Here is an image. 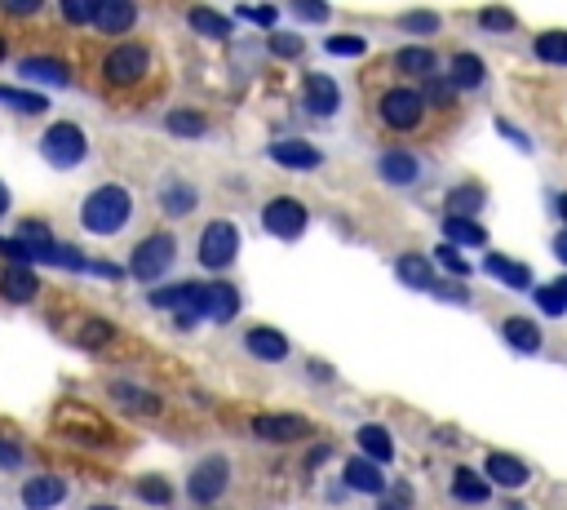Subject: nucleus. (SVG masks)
Returning <instances> with one entry per match:
<instances>
[{
    "label": "nucleus",
    "mask_w": 567,
    "mask_h": 510,
    "mask_svg": "<svg viewBox=\"0 0 567 510\" xmlns=\"http://www.w3.org/2000/svg\"><path fill=\"white\" fill-rule=\"evenodd\" d=\"M133 218V191L129 187H116V182H102L85 196L80 204V227L89 236H116L120 227Z\"/></svg>",
    "instance_id": "1"
},
{
    "label": "nucleus",
    "mask_w": 567,
    "mask_h": 510,
    "mask_svg": "<svg viewBox=\"0 0 567 510\" xmlns=\"http://www.w3.org/2000/svg\"><path fill=\"white\" fill-rule=\"evenodd\" d=\"M54 431L63 435V440H76L80 448H116V431H111L98 413H89V408H80V404L58 408V413H54Z\"/></svg>",
    "instance_id": "2"
},
{
    "label": "nucleus",
    "mask_w": 567,
    "mask_h": 510,
    "mask_svg": "<svg viewBox=\"0 0 567 510\" xmlns=\"http://www.w3.org/2000/svg\"><path fill=\"white\" fill-rule=\"evenodd\" d=\"M173 258H178V240H173L169 231H151V236L138 240V249L129 253V275L142 284H156L160 275L173 267Z\"/></svg>",
    "instance_id": "3"
},
{
    "label": "nucleus",
    "mask_w": 567,
    "mask_h": 510,
    "mask_svg": "<svg viewBox=\"0 0 567 510\" xmlns=\"http://www.w3.org/2000/svg\"><path fill=\"white\" fill-rule=\"evenodd\" d=\"M40 156H45L54 169H76L80 160L89 156V142H85V134H80V125L58 120V125H49L45 138H40Z\"/></svg>",
    "instance_id": "4"
},
{
    "label": "nucleus",
    "mask_w": 567,
    "mask_h": 510,
    "mask_svg": "<svg viewBox=\"0 0 567 510\" xmlns=\"http://www.w3.org/2000/svg\"><path fill=\"white\" fill-rule=\"evenodd\" d=\"M156 311H178V329H191L195 320H204V306H209V284H169V289L151 293Z\"/></svg>",
    "instance_id": "5"
},
{
    "label": "nucleus",
    "mask_w": 567,
    "mask_h": 510,
    "mask_svg": "<svg viewBox=\"0 0 567 510\" xmlns=\"http://www.w3.org/2000/svg\"><path fill=\"white\" fill-rule=\"evenodd\" d=\"M421 116H426V98H421V89L395 85V89L381 94V120H386L395 134H412V129L421 125Z\"/></svg>",
    "instance_id": "6"
},
{
    "label": "nucleus",
    "mask_w": 567,
    "mask_h": 510,
    "mask_svg": "<svg viewBox=\"0 0 567 510\" xmlns=\"http://www.w3.org/2000/svg\"><path fill=\"white\" fill-rule=\"evenodd\" d=\"M147 67H151L147 45H133V40H125V45H116L107 58H102V76H107V85H116V89L138 85V80L147 76Z\"/></svg>",
    "instance_id": "7"
},
{
    "label": "nucleus",
    "mask_w": 567,
    "mask_h": 510,
    "mask_svg": "<svg viewBox=\"0 0 567 510\" xmlns=\"http://www.w3.org/2000/svg\"><path fill=\"white\" fill-rule=\"evenodd\" d=\"M226 488H231V462H226V457H204V462H195V471L187 479V497L195 506H213Z\"/></svg>",
    "instance_id": "8"
},
{
    "label": "nucleus",
    "mask_w": 567,
    "mask_h": 510,
    "mask_svg": "<svg viewBox=\"0 0 567 510\" xmlns=\"http://www.w3.org/2000/svg\"><path fill=\"white\" fill-rule=\"evenodd\" d=\"M235 253H240V227L226 222V218L209 222L204 236H200V267L222 271V267H231V262H235Z\"/></svg>",
    "instance_id": "9"
},
{
    "label": "nucleus",
    "mask_w": 567,
    "mask_h": 510,
    "mask_svg": "<svg viewBox=\"0 0 567 510\" xmlns=\"http://www.w3.org/2000/svg\"><path fill=\"white\" fill-rule=\"evenodd\" d=\"M262 227L280 240H297L306 227H311V213L297 196H275L271 204L262 209Z\"/></svg>",
    "instance_id": "10"
},
{
    "label": "nucleus",
    "mask_w": 567,
    "mask_h": 510,
    "mask_svg": "<svg viewBox=\"0 0 567 510\" xmlns=\"http://www.w3.org/2000/svg\"><path fill=\"white\" fill-rule=\"evenodd\" d=\"M253 435H262L271 444H297L311 435V422L302 413H262L253 417Z\"/></svg>",
    "instance_id": "11"
},
{
    "label": "nucleus",
    "mask_w": 567,
    "mask_h": 510,
    "mask_svg": "<svg viewBox=\"0 0 567 510\" xmlns=\"http://www.w3.org/2000/svg\"><path fill=\"white\" fill-rule=\"evenodd\" d=\"M302 102L311 116H337V107H342V89H337L333 76H324V71H311V76L302 80Z\"/></svg>",
    "instance_id": "12"
},
{
    "label": "nucleus",
    "mask_w": 567,
    "mask_h": 510,
    "mask_svg": "<svg viewBox=\"0 0 567 510\" xmlns=\"http://www.w3.org/2000/svg\"><path fill=\"white\" fill-rule=\"evenodd\" d=\"M67 493H71V484L63 475H32L23 484V506L27 510H54V506L67 502Z\"/></svg>",
    "instance_id": "13"
},
{
    "label": "nucleus",
    "mask_w": 567,
    "mask_h": 510,
    "mask_svg": "<svg viewBox=\"0 0 567 510\" xmlns=\"http://www.w3.org/2000/svg\"><path fill=\"white\" fill-rule=\"evenodd\" d=\"M107 395H111V404H120L133 417H160L164 413L160 395L156 391H142V386H133V382H107Z\"/></svg>",
    "instance_id": "14"
},
{
    "label": "nucleus",
    "mask_w": 567,
    "mask_h": 510,
    "mask_svg": "<svg viewBox=\"0 0 567 510\" xmlns=\"http://www.w3.org/2000/svg\"><path fill=\"white\" fill-rule=\"evenodd\" d=\"M271 160H275V165H284V169H293V173H311V169L324 165L319 147H311V142H302V138L271 142Z\"/></svg>",
    "instance_id": "15"
},
{
    "label": "nucleus",
    "mask_w": 567,
    "mask_h": 510,
    "mask_svg": "<svg viewBox=\"0 0 567 510\" xmlns=\"http://www.w3.org/2000/svg\"><path fill=\"white\" fill-rule=\"evenodd\" d=\"M483 479L492 488H523L532 479V471H528V462H519L510 453H488L483 457Z\"/></svg>",
    "instance_id": "16"
},
{
    "label": "nucleus",
    "mask_w": 567,
    "mask_h": 510,
    "mask_svg": "<svg viewBox=\"0 0 567 510\" xmlns=\"http://www.w3.org/2000/svg\"><path fill=\"white\" fill-rule=\"evenodd\" d=\"M244 351L253 355V360H262V364H280V360H288V338L280 329H266V324H257V329H249L244 333Z\"/></svg>",
    "instance_id": "17"
},
{
    "label": "nucleus",
    "mask_w": 567,
    "mask_h": 510,
    "mask_svg": "<svg viewBox=\"0 0 567 510\" xmlns=\"http://www.w3.org/2000/svg\"><path fill=\"white\" fill-rule=\"evenodd\" d=\"M342 484L350 493H364V497H381L386 493V475H381L377 462H368V457H350L342 466Z\"/></svg>",
    "instance_id": "18"
},
{
    "label": "nucleus",
    "mask_w": 567,
    "mask_h": 510,
    "mask_svg": "<svg viewBox=\"0 0 567 510\" xmlns=\"http://www.w3.org/2000/svg\"><path fill=\"white\" fill-rule=\"evenodd\" d=\"M36 293H40V280L27 262H9V267L0 271V298L5 302L23 306V302H36Z\"/></svg>",
    "instance_id": "19"
},
{
    "label": "nucleus",
    "mask_w": 567,
    "mask_h": 510,
    "mask_svg": "<svg viewBox=\"0 0 567 510\" xmlns=\"http://www.w3.org/2000/svg\"><path fill=\"white\" fill-rule=\"evenodd\" d=\"M18 76L40 80V85H58V89H63L67 80H71V71H67L63 58H54V54H32V58H23V63H18Z\"/></svg>",
    "instance_id": "20"
},
{
    "label": "nucleus",
    "mask_w": 567,
    "mask_h": 510,
    "mask_svg": "<svg viewBox=\"0 0 567 510\" xmlns=\"http://www.w3.org/2000/svg\"><path fill=\"white\" fill-rule=\"evenodd\" d=\"M138 18V9L129 0H98V14H94V27L102 36H125Z\"/></svg>",
    "instance_id": "21"
},
{
    "label": "nucleus",
    "mask_w": 567,
    "mask_h": 510,
    "mask_svg": "<svg viewBox=\"0 0 567 510\" xmlns=\"http://www.w3.org/2000/svg\"><path fill=\"white\" fill-rule=\"evenodd\" d=\"M483 271L497 284H505V289H532L528 262H514V258H505V253H488V258H483Z\"/></svg>",
    "instance_id": "22"
},
{
    "label": "nucleus",
    "mask_w": 567,
    "mask_h": 510,
    "mask_svg": "<svg viewBox=\"0 0 567 510\" xmlns=\"http://www.w3.org/2000/svg\"><path fill=\"white\" fill-rule=\"evenodd\" d=\"M452 497H457L461 506H483L492 497V484L474 471V466H457V471H452Z\"/></svg>",
    "instance_id": "23"
},
{
    "label": "nucleus",
    "mask_w": 567,
    "mask_h": 510,
    "mask_svg": "<svg viewBox=\"0 0 567 510\" xmlns=\"http://www.w3.org/2000/svg\"><path fill=\"white\" fill-rule=\"evenodd\" d=\"M377 173L390 182V187H412V182L421 178V160L408 156V151H386V156H381V165H377Z\"/></svg>",
    "instance_id": "24"
},
{
    "label": "nucleus",
    "mask_w": 567,
    "mask_h": 510,
    "mask_svg": "<svg viewBox=\"0 0 567 510\" xmlns=\"http://www.w3.org/2000/svg\"><path fill=\"white\" fill-rule=\"evenodd\" d=\"M235 315H240V293H235L226 280H213V284H209V306H204V320L231 324Z\"/></svg>",
    "instance_id": "25"
},
{
    "label": "nucleus",
    "mask_w": 567,
    "mask_h": 510,
    "mask_svg": "<svg viewBox=\"0 0 567 510\" xmlns=\"http://www.w3.org/2000/svg\"><path fill=\"white\" fill-rule=\"evenodd\" d=\"M355 440H359V448H364L368 462H377V466H386L390 457H395V440H390V431H386V426H377V422L359 426Z\"/></svg>",
    "instance_id": "26"
},
{
    "label": "nucleus",
    "mask_w": 567,
    "mask_h": 510,
    "mask_svg": "<svg viewBox=\"0 0 567 510\" xmlns=\"http://www.w3.org/2000/svg\"><path fill=\"white\" fill-rule=\"evenodd\" d=\"M501 338L510 342L519 355H536V351H541V329H536L532 320H523V315H510V320L501 324Z\"/></svg>",
    "instance_id": "27"
},
{
    "label": "nucleus",
    "mask_w": 567,
    "mask_h": 510,
    "mask_svg": "<svg viewBox=\"0 0 567 510\" xmlns=\"http://www.w3.org/2000/svg\"><path fill=\"white\" fill-rule=\"evenodd\" d=\"M443 244H452V249H474V244H488V231H483V222L474 218H443Z\"/></svg>",
    "instance_id": "28"
},
{
    "label": "nucleus",
    "mask_w": 567,
    "mask_h": 510,
    "mask_svg": "<svg viewBox=\"0 0 567 510\" xmlns=\"http://www.w3.org/2000/svg\"><path fill=\"white\" fill-rule=\"evenodd\" d=\"M195 204H200V191H195L191 182H169V187H160V209L169 213V218H187Z\"/></svg>",
    "instance_id": "29"
},
{
    "label": "nucleus",
    "mask_w": 567,
    "mask_h": 510,
    "mask_svg": "<svg viewBox=\"0 0 567 510\" xmlns=\"http://www.w3.org/2000/svg\"><path fill=\"white\" fill-rule=\"evenodd\" d=\"M448 80H452V89H479L488 80V67L479 63V54H457L448 67Z\"/></svg>",
    "instance_id": "30"
},
{
    "label": "nucleus",
    "mask_w": 567,
    "mask_h": 510,
    "mask_svg": "<svg viewBox=\"0 0 567 510\" xmlns=\"http://www.w3.org/2000/svg\"><path fill=\"white\" fill-rule=\"evenodd\" d=\"M187 23H191V32H200V36H209V40H226V36H231V18L218 14V9H209V5H195L191 14H187Z\"/></svg>",
    "instance_id": "31"
},
{
    "label": "nucleus",
    "mask_w": 567,
    "mask_h": 510,
    "mask_svg": "<svg viewBox=\"0 0 567 510\" xmlns=\"http://www.w3.org/2000/svg\"><path fill=\"white\" fill-rule=\"evenodd\" d=\"M395 275L408 289H430V284H435V267H430V258H421V253H404V258L395 262Z\"/></svg>",
    "instance_id": "32"
},
{
    "label": "nucleus",
    "mask_w": 567,
    "mask_h": 510,
    "mask_svg": "<svg viewBox=\"0 0 567 510\" xmlns=\"http://www.w3.org/2000/svg\"><path fill=\"white\" fill-rule=\"evenodd\" d=\"M395 67L404 71V76L430 80V76H435V54H430V49H421V45H408V49H399V54H395Z\"/></svg>",
    "instance_id": "33"
},
{
    "label": "nucleus",
    "mask_w": 567,
    "mask_h": 510,
    "mask_svg": "<svg viewBox=\"0 0 567 510\" xmlns=\"http://www.w3.org/2000/svg\"><path fill=\"white\" fill-rule=\"evenodd\" d=\"M532 49H536V58H541V63L567 67V32H541V36L532 40Z\"/></svg>",
    "instance_id": "34"
},
{
    "label": "nucleus",
    "mask_w": 567,
    "mask_h": 510,
    "mask_svg": "<svg viewBox=\"0 0 567 510\" xmlns=\"http://www.w3.org/2000/svg\"><path fill=\"white\" fill-rule=\"evenodd\" d=\"M164 129H169L173 138H200L204 134V116H200V111L178 107V111H169V116H164Z\"/></svg>",
    "instance_id": "35"
},
{
    "label": "nucleus",
    "mask_w": 567,
    "mask_h": 510,
    "mask_svg": "<svg viewBox=\"0 0 567 510\" xmlns=\"http://www.w3.org/2000/svg\"><path fill=\"white\" fill-rule=\"evenodd\" d=\"M133 493H138L147 506H169L173 502V488H169V479L164 475H142L138 484H133Z\"/></svg>",
    "instance_id": "36"
},
{
    "label": "nucleus",
    "mask_w": 567,
    "mask_h": 510,
    "mask_svg": "<svg viewBox=\"0 0 567 510\" xmlns=\"http://www.w3.org/2000/svg\"><path fill=\"white\" fill-rule=\"evenodd\" d=\"M0 102L14 111H23V116H40V111L49 107L45 94H27V89H0Z\"/></svg>",
    "instance_id": "37"
},
{
    "label": "nucleus",
    "mask_w": 567,
    "mask_h": 510,
    "mask_svg": "<svg viewBox=\"0 0 567 510\" xmlns=\"http://www.w3.org/2000/svg\"><path fill=\"white\" fill-rule=\"evenodd\" d=\"M116 342V324H107V320H89L85 329H80V346L85 351H102V346H111Z\"/></svg>",
    "instance_id": "38"
},
{
    "label": "nucleus",
    "mask_w": 567,
    "mask_h": 510,
    "mask_svg": "<svg viewBox=\"0 0 567 510\" xmlns=\"http://www.w3.org/2000/svg\"><path fill=\"white\" fill-rule=\"evenodd\" d=\"M399 27H404L408 36H435L439 32V14H430V9H408V14L399 18Z\"/></svg>",
    "instance_id": "39"
},
{
    "label": "nucleus",
    "mask_w": 567,
    "mask_h": 510,
    "mask_svg": "<svg viewBox=\"0 0 567 510\" xmlns=\"http://www.w3.org/2000/svg\"><path fill=\"white\" fill-rule=\"evenodd\" d=\"M448 204H452L448 218H470V213L483 204V191H479V187H457V191H452V200H448Z\"/></svg>",
    "instance_id": "40"
},
{
    "label": "nucleus",
    "mask_w": 567,
    "mask_h": 510,
    "mask_svg": "<svg viewBox=\"0 0 567 510\" xmlns=\"http://www.w3.org/2000/svg\"><path fill=\"white\" fill-rule=\"evenodd\" d=\"M435 267H443V271L452 275V280H466V275H470L466 258H461V253L452 249V244H439V249H435Z\"/></svg>",
    "instance_id": "41"
},
{
    "label": "nucleus",
    "mask_w": 567,
    "mask_h": 510,
    "mask_svg": "<svg viewBox=\"0 0 567 510\" xmlns=\"http://www.w3.org/2000/svg\"><path fill=\"white\" fill-rule=\"evenodd\" d=\"M58 5H63L67 23H76V27H89L94 23V14H98V0H58Z\"/></svg>",
    "instance_id": "42"
},
{
    "label": "nucleus",
    "mask_w": 567,
    "mask_h": 510,
    "mask_svg": "<svg viewBox=\"0 0 567 510\" xmlns=\"http://www.w3.org/2000/svg\"><path fill=\"white\" fill-rule=\"evenodd\" d=\"M412 502H417V493H412L408 484H386V493L377 497V510H412Z\"/></svg>",
    "instance_id": "43"
},
{
    "label": "nucleus",
    "mask_w": 567,
    "mask_h": 510,
    "mask_svg": "<svg viewBox=\"0 0 567 510\" xmlns=\"http://www.w3.org/2000/svg\"><path fill=\"white\" fill-rule=\"evenodd\" d=\"M479 27H483V32H510V27H519V23H514L510 9L488 5V9H479Z\"/></svg>",
    "instance_id": "44"
},
{
    "label": "nucleus",
    "mask_w": 567,
    "mask_h": 510,
    "mask_svg": "<svg viewBox=\"0 0 567 510\" xmlns=\"http://www.w3.org/2000/svg\"><path fill=\"white\" fill-rule=\"evenodd\" d=\"M271 54H275V58H302V54H306V45H302V36L275 32V36H271Z\"/></svg>",
    "instance_id": "45"
},
{
    "label": "nucleus",
    "mask_w": 567,
    "mask_h": 510,
    "mask_svg": "<svg viewBox=\"0 0 567 510\" xmlns=\"http://www.w3.org/2000/svg\"><path fill=\"white\" fill-rule=\"evenodd\" d=\"M324 49L328 54H342V58H355V54H364V36H328L324 40Z\"/></svg>",
    "instance_id": "46"
},
{
    "label": "nucleus",
    "mask_w": 567,
    "mask_h": 510,
    "mask_svg": "<svg viewBox=\"0 0 567 510\" xmlns=\"http://www.w3.org/2000/svg\"><path fill=\"white\" fill-rule=\"evenodd\" d=\"M426 102H435V107H452L457 102V89H452V80H435L430 76V85H426V94H421Z\"/></svg>",
    "instance_id": "47"
},
{
    "label": "nucleus",
    "mask_w": 567,
    "mask_h": 510,
    "mask_svg": "<svg viewBox=\"0 0 567 510\" xmlns=\"http://www.w3.org/2000/svg\"><path fill=\"white\" fill-rule=\"evenodd\" d=\"M293 14L306 18V23H328V14H333V9H328L324 0H293Z\"/></svg>",
    "instance_id": "48"
},
{
    "label": "nucleus",
    "mask_w": 567,
    "mask_h": 510,
    "mask_svg": "<svg viewBox=\"0 0 567 510\" xmlns=\"http://www.w3.org/2000/svg\"><path fill=\"white\" fill-rule=\"evenodd\" d=\"M536 306H541L545 315H554V320H559V315H567V306H563L559 293H554V284H541V289H536Z\"/></svg>",
    "instance_id": "49"
},
{
    "label": "nucleus",
    "mask_w": 567,
    "mask_h": 510,
    "mask_svg": "<svg viewBox=\"0 0 567 510\" xmlns=\"http://www.w3.org/2000/svg\"><path fill=\"white\" fill-rule=\"evenodd\" d=\"M40 5H45V0H0V9H5L9 18H32V14H40Z\"/></svg>",
    "instance_id": "50"
},
{
    "label": "nucleus",
    "mask_w": 567,
    "mask_h": 510,
    "mask_svg": "<svg viewBox=\"0 0 567 510\" xmlns=\"http://www.w3.org/2000/svg\"><path fill=\"white\" fill-rule=\"evenodd\" d=\"M430 293H435V298H443V302H470V293L466 289H461V284H448V280H435V284H430Z\"/></svg>",
    "instance_id": "51"
},
{
    "label": "nucleus",
    "mask_w": 567,
    "mask_h": 510,
    "mask_svg": "<svg viewBox=\"0 0 567 510\" xmlns=\"http://www.w3.org/2000/svg\"><path fill=\"white\" fill-rule=\"evenodd\" d=\"M18 462H23V444L0 440V466H5V471H18Z\"/></svg>",
    "instance_id": "52"
},
{
    "label": "nucleus",
    "mask_w": 567,
    "mask_h": 510,
    "mask_svg": "<svg viewBox=\"0 0 567 510\" xmlns=\"http://www.w3.org/2000/svg\"><path fill=\"white\" fill-rule=\"evenodd\" d=\"M85 271L107 275V280H120V275H125V267H116V262H94V258H89V267H85Z\"/></svg>",
    "instance_id": "53"
},
{
    "label": "nucleus",
    "mask_w": 567,
    "mask_h": 510,
    "mask_svg": "<svg viewBox=\"0 0 567 510\" xmlns=\"http://www.w3.org/2000/svg\"><path fill=\"white\" fill-rule=\"evenodd\" d=\"M240 14H244V18H253V23H262V27H271V23H275V9H271V5H266V9H240Z\"/></svg>",
    "instance_id": "54"
},
{
    "label": "nucleus",
    "mask_w": 567,
    "mask_h": 510,
    "mask_svg": "<svg viewBox=\"0 0 567 510\" xmlns=\"http://www.w3.org/2000/svg\"><path fill=\"white\" fill-rule=\"evenodd\" d=\"M497 129H501V134H505V138H510V142H519V147H523V151H528V147H532V142H528V138H523V134H519V129H514V125H510V120H497Z\"/></svg>",
    "instance_id": "55"
},
{
    "label": "nucleus",
    "mask_w": 567,
    "mask_h": 510,
    "mask_svg": "<svg viewBox=\"0 0 567 510\" xmlns=\"http://www.w3.org/2000/svg\"><path fill=\"white\" fill-rule=\"evenodd\" d=\"M554 258H559L563 267H567V227L559 231V236H554Z\"/></svg>",
    "instance_id": "56"
},
{
    "label": "nucleus",
    "mask_w": 567,
    "mask_h": 510,
    "mask_svg": "<svg viewBox=\"0 0 567 510\" xmlns=\"http://www.w3.org/2000/svg\"><path fill=\"white\" fill-rule=\"evenodd\" d=\"M9 213V191H5V182H0V218Z\"/></svg>",
    "instance_id": "57"
},
{
    "label": "nucleus",
    "mask_w": 567,
    "mask_h": 510,
    "mask_svg": "<svg viewBox=\"0 0 567 510\" xmlns=\"http://www.w3.org/2000/svg\"><path fill=\"white\" fill-rule=\"evenodd\" d=\"M554 293H559L563 306H567V275H563V280H554Z\"/></svg>",
    "instance_id": "58"
},
{
    "label": "nucleus",
    "mask_w": 567,
    "mask_h": 510,
    "mask_svg": "<svg viewBox=\"0 0 567 510\" xmlns=\"http://www.w3.org/2000/svg\"><path fill=\"white\" fill-rule=\"evenodd\" d=\"M554 209H559L563 218H567V196H559V200H554Z\"/></svg>",
    "instance_id": "59"
},
{
    "label": "nucleus",
    "mask_w": 567,
    "mask_h": 510,
    "mask_svg": "<svg viewBox=\"0 0 567 510\" xmlns=\"http://www.w3.org/2000/svg\"><path fill=\"white\" fill-rule=\"evenodd\" d=\"M89 510H120V506H107V502H98V506H89Z\"/></svg>",
    "instance_id": "60"
},
{
    "label": "nucleus",
    "mask_w": 567,
    "mask_h": 510,
    "mask_svg": "<svg viewBox=\"0 0 567 510\" xmlns=\"http://www.w3.org/2000/svg\"><path fill=\"white\" fill-rule=\"evenodd\" d=\"M0 63H5V40H0Z\"/></svg>",
    "instance_id": "61"
}]
</instances>
